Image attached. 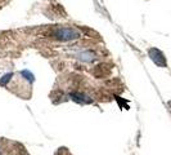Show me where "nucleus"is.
Here are the masks:
<instances>
[{
	"mask_svg": "<svg viewBox=\"0 0 171 155\" xmlns=\"http://www.w3.org/2000/svg\"><path fill=\"white\" fill-rule=\"evenodd\" d=\"M55 35L60 39V40H70V39L79 36L77 31L73 30V29H70V27H62V29H58Z\"/></svg>",
	"mask_w": 171,
	"mask_h": 155,
	"instance_id": "nucleus-1",
	"label": "nucleus"
},
{
	"mask_svg": "<svg viewBox=\"0 0 171 155\" xmlns=\"http://www.w3.org/2000/svg\"><path fill=\"white\" fill-rule=\"evenodd\" d=\"M149 56H151V58H152L156 63H157L158 66H165V65H166L163 54H162L160 51H157V49H149Z\"/></svg>",
	"mask_w": 171,
	"mask_h": 155,
	"instance_id": "nucleus-2",
	"label": "nucleus"
}]
</instances>
